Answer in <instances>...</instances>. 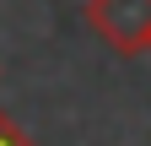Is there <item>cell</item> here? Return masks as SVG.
<instances>
[{
	"mask_svg": "<svg viewBox=\"0 0 151 146\" xmlns=\"http://www.w3.org/2000/svg\"><path fill=\"white\" fill-rule=\"evenodd\" d=\"M86 27L119 54H146L151 0H86Z\"/></svg>",
	"mask_w": 151,
	"mask_h": 146,
	"instance_id": "6da1fadb",
	"label": "cell"
},
{
	"mask_svg": "<svg viewBox=\"0 0 151 146\" xmlns=\"http://www.w3.org/2000/svg\"><path fill=\"white\" fill-rule=\"evenodd\" d=\"M0 146H38V141H32L16 119H6V114H0Z\"/></svg>",
	"mask_w": 151,
	"mask_h": 146,
	"instance_id": "7a4b0ae2",
	"label": "cell"
},
{
	"mask_svg": "<svg viewBox=\"0 0 151 146\" xmlns=\"http://www.w3.org/2000/svg\"><path fill=\"white\" fill-rule=\"evenodd\" d=\"M146 54H151V38H146Z\"/></svg>",
	"mask_w": 151,
	"mask_h": 146,
	"instance_id": "3957f363",
	"label": "cell"
}]
</instances>
